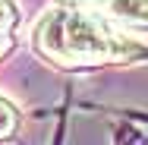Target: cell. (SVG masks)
I'll return each mask as SVG.
<instances>
[{
  "mask_svg": "<svg viewBox=\"0 0 148 145\" xmlns=\"http://www.w3.org/2000/svg\"><path fill=\"white\" fill-rule=\"evenodd\" d=\"M35 51L60 66H98V63H123L145 54V47L126 32L110 25L104 13L60 3L44 10L32 32Z\"/></svg>",
  "mask_w": 148,
  "mask_h": 145,
  "instance_id": "6da1fadb",
  "label": "cell"
},
{
  "mask_svg": "<svg viewBox=\"0 0 148 145\" xmlns=\"http://www.w3.org/2000/svg\"><path fill=\"white\" fill-rule=\"evenodd\" d=\"M101 13L129 29H148V0H107Z\"/></svg>",
  "mask_w": 148,
  "mask_h": 145,
  "instance_id": "7a4b0ae2",
  "label": "cell"
},
{
  "mask_svg": "<svg viewBox=\"0 0 148 145\" xmlns=\"http://www.w3.org/2000/svg\"><path fill=\"white\" fill-rule=\"evenodd\" d=\"M16 22H19V10H16V3H13V0H0V60H3V54L13 47Z\"/></svg>",
  "mask_w": 148,
  "mask_h": 145,
  "instance_id": "3957f363",
  "label": "cell"
},
{
  "mask_svg": "<svg viewBox=\"0 0 148 145\" xmlns=\"http://www.w3.org/2000/svg\"><path fill=\"white\" fill-rule=\"evenodd\" d=\"M16 126H19V111H16V104L6 101V98H0V139L13 136Z\"/></svg>",
  "mask_w": 148,
  "mask_h": 145,
  "instance_id": "277c9868",
  "label": "cell"
},
{
  "mask_svg": "<svg viewBox=\"0 0 148 145\" xmlns=\"http://www.w3.org/2000/svg\"><path fill=\"white\" fill-rule=\"evenodd\" d=\"M63 3H69V6H85V10H104V3L107 0H63Z\"/></svg>",
  "mask_w": 148,
  "mask_h": 145,
  "instance_id": "5b68a950",
  "label": "cell"
}]
</instances>
